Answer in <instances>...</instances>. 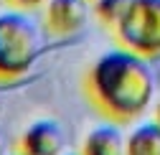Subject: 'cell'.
<instances>
[{"mask_svg":"<svg viewBox=\"0 0 160 155\" xmlns=\"http://www.w3.org/2000/svg\"><path fill=\"white\" fill-rule=\"evenodd\" d=\"M79 155H125V135L119 125H97L84 138Z\"/></svg>","mask_w":160,"mask_h":155,"instance_id":"6","label":"cell"},{"mask_svg":"<svg viewBox=\"0 0 160 155\" xmlns=\"http://www.w3.org/2000/svg\"><path fill=\"white\" fill-rule=\"evenodd\" d=\"M125 3H127V0H99V3H94V10H97V15H99L102 23L114 26V21L119 18Z\"/></svg>","mask_w":160,"mask_h":155,"instance_id":"8","label":"cell"},{"mask_svg":"<svg viewBox=\"0 0 160 155\" xmlns=\"http://www.w3.org/2000/svg\"><path fill=\"white\" fill-rule=\"evenodd\" d=\"M43 53L41 28L26 10L0 13V84L18 82Z\"/></svg>","mask_w":160,"mask_h":155,"instance_id":"2","label":"cell"},{"mask_svg":"<svg viewBox=\"0 0 160 155\" xmlns=\"http://www.w3.org/2000/svg\"><path fill=\"white\" fill-rule=\"evenodd\" d=\"M87 97L109 122L125 125L142 114L155 94V74L148 59L127 48L102 53L84 79Z\"/></svg>","mask_w":160,"mask_h":155,"instance_id":"1","label":"cell"},{"mask_svg":"<svg viewBox=\"0 0 160 155\" xmlns=\"http://www.w3.org/2000/svg\"><path fill=\"white\" fill-rule=\"evenodd\" d=\"M155 122H158V125H160V102H158V104H155Z\"/></svg>","mask_w":160,"mask_h":155,"instance_id":"11","label":"cell"},{"mask_svg":"<svg viewBox=\"0 0 160 155\" xmlns=\"http://www.w3.org/2000/svg\"><path fill=\"white\" fill-rule=\"evenodd\" d=\"M18 150L26 155H64L66 132L53 120H38L21 135Z\"/></svg>","mask_w":160,"mask_h":155,"instance_id":"5","label":"cell"},{"mask_svg":"<svg viewBox=\"0 0 160 155\" xmlns=\"http://www.w3.org/2000/svg\"><path fill=\"white\" fill-rule=\"evenodd\" d=\"M125 155H160V125L140 122L125 138Z\"/></svg>","mask_w":160,"mask_h":155,"instance_id":"7","label":"cell"},{"mask_svg":"<svg viewBox=\"0 0 160 155\" xmlns=\"http://www.w3.org/2000/svg\"><path fill=\"white\" fill-rule=\"evenodd\" d=\"M43 21L51 36H74L89 21V0H48Z\"/></svg>","mask_w":160,"mask_h":155,"instance_id":"4","label":"cell"},{"mask_svg":"<svg viewBox=\"0 0 160 155\" xmlns=\"http://www.w3.org/2000/svg\"><path fill=\"white\" fill-rule=\"evenodd\" d=\"M0 155H10V142H8V135L0 130Z\"/></svg>","mask_w":160,"mask_h":155,"instance_id":"10","label":"cell"},{"mask_svg":"<svg viewBox=\"0 0 160 155\" xmlns=\"http://www.w3.org/2000/svg\"><path fill=\"white\" fill-rule=\"evenodd\" d=\"M114 36L122 48L142 56H160V0H127L114 21Z\"/></svg>","mask_w":160,"mask_h":155,"instance_id":"3","label":"cell"},{"mask_svg":"<svg viewBox=\"0 0 160 155\" xmlns=\"http://www.w3.org/2000/svg\"><path fill=\"white\" fill-rule=\"evenodd\" d=\"M10 155H26V152H21V150H15V152H10Z\"/></svg>","mask_w":160,"mask_h":155,"instance_id":"12","label":"cell"},{"mask_svg":"<svg viewBox=\"0 0 160 155\" xmlns=\"http://www.w3.org/2000/svg\"><path fill=\"white\" fill-rule=\"evenodd\" d=\"M89 3H99V0H89Z\"/></svg>","mask_w":160,"mask_h":155,"instance_id":"13","label":"cell"},{"mask_svg":"<svg viewBox=\"0 0 160 155\" xmlns=\"http://www.w3.org/2000/svg\"><path fill=\"white\" fill-rule=\"evenodd\" d=\"M5 5H10L13 10H33V8H41L46 5L48 0H3Z\"/></svg>","mask_w":160,"mask_h":155,"instance_id":"9","label":"cell"}]
</instances>
